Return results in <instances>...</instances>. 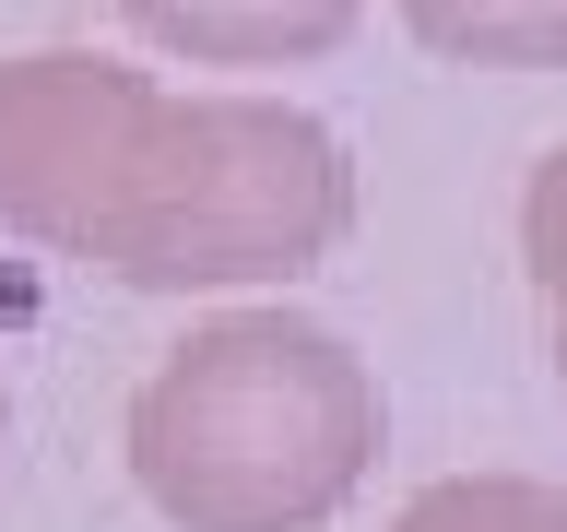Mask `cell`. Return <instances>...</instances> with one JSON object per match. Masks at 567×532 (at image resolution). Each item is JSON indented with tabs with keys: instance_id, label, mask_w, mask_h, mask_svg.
<instances>
[{
	"instance_id": "cell-1",
	"label": "cell",
	"mask_w": 567,
	"mask_h": 532,
	"mask_svg": "<svg viewBox=\"0 0 567 532\" xmlns=\"http://www.w3.org/2000/svg\"><path fill=\"white\" fill-rule=\"evenodd\" d=\"M354 225V154L284 95H166L95 48L0 60V237L131 296H248L319 273Z\"/></svg>"
},
{
	"instance_id": "cell-2",
	"label": "cell",
	"mask_w": 567,
	"mask_h": 532,
	"mask_svg": "<svg viewBox=\"0 0 567 532\" xmlns=\"http://www.w3.org/2000/svg\"><path fill=\"white\" fill-rule=\"evenodd\" d=\"M379 450V379L308 308H225L131 390V485L177 532H319Z\"/></svg>"
},
{
	"instance_id": "cell-3",
	"label": "cell",
	"mask_w": 567,
	"mask_h": 532,
	"mask_svg": "<svg viewBox=\"0 0 567 532\" xmlns=\"http://www.w3.org/2000/svg\"><path fill=\"white\" fill-rule=\"evenodd\" d=\"M118 24L189 71H296L331 60L367 24V0H118Z\"/></svg>"
},
{
	"instance_id": "cell-4",
	"label": "cell",
	"mask_w": 567,
	"mask_h": 532,
	"mask_svg": "<svg viewBox=\"0 0 567 532\" xmlns=\"http://www.w3.org/2000/svg\"><path fill=\"white\" fill-rule=\"evenodd\" d=\"M402 24L473 71H567V0H402Z\"/></svg>"
},
{
	"instance_id": "cell-5",
	"label": "cell",
	"mask_w": 567,
	"mask_h": 532,
	"mask_svg": "<svg viewBox=\"0 0 567 532\" xmlns=\"http://www.w3.org/2000/svg\"><path fill=\"white\" fill-rule=\"evenodd\" d=\"M390 532H567V485H532V473H461V485H425Z\"/></svg>"
},
{
	"instance_id": "cell-6",
	"label": "cell",
	"mask_w": 567,
	"mask_h": 532,
	"mask_svg": "<svg viewBox=\"0 0 567 532\" xmlns=\"http://www.w3.org/2000/svg\"><path fill=\"white\" fill-rule=\"evenodd\" d=\"M520 260H532L544 344H556V390H567V142L532 166V190H520Z\"/></svg>"
},
{
	"instance_id": "cell-7",
	"label": "cell",
	"mask_w": 567,
	"mask_h": 532,
	"mask_svg": "<svg viewBox=\"0 0 567 532\" xmlns=\"http://www.w3.org/2000/svg\"><path fill=\"white\" fill-rule=\"evenodd\" d=\"M0 438H12V402H0Z\"/></svg>"
}]
</instances>
